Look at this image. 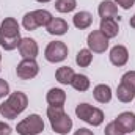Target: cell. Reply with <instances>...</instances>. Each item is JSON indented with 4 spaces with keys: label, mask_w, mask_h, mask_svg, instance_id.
Instances as JSON below:
<instances>
[{
    "label": "cell",
    "mask_w": 135,
    "mask_h": 135,
    "mask_svg": "<svg viewBox=\"0 0 135 135\" xmlns=\"http://www.w3.org/2000/svg\"><path fill=\"white\" fill-rule=\"evenodd\" d=\"M21 28L19 22L14 17H5L0 25V47L5 50H14L21 42Z\"/></svg>",
    "instance_id": "6da1fadb"
},
{
    "label": "cell",
    "mask_w": 135,
    "mask_h": 135,
    "mask_svg": "<svg viewBox=\"0 0 135 135\" xmlns=\"http://www.w3.org/2000/svg\"><path fill=\"white\" fill-rule=\"evenodd\" d=\"M28 105V98L22 91H14L8 96V99L0 104V115L6 119H14L21 115Z\"/></svg>",
    "instance_id": "7a4b0ae2"
},
{
    "label": "cell",
    "mask_w": 135,
    "mask_h": 135,
    "mask_svg": "<svg viewBox=\"0 0 135 135\" xmlns=\"http://www.w3.org/2000/svg\"><path fill=\"white\" fill-rule=\"evenodd\" d=\"M47 118L50 121L52 131L58 135H68L72 129V119L69 118L63 107H47Z\"/></svg>",
    "instance_id": "3957f363"
},
{
    "label": "cell",
    "mask_w": 135,
    "mask_h": 135,
    "mask_svg": "<svg viewBox=\"0 0 135 135\" xmlns=\"http://www.w3.org/2000/svg\"><path fill=\"white\" fill-rule=\"evenodd\" d=\"M52 14L47 9H35L27 13L22 17V27L28 32H33L38 27H47V24L52 21Z\"/></svg>",
    "instance_id": "277c9868"
},
{
    "label": "cell",
    "mask_w": 135,
    "mask_h": 135,
    "mask_svg": "<svg viewBox=\"0 0 135 135\" xmlns=\"http://www.w3.org/2000/svg\"><path fill=\"white\" fill-rule=\"evenodd\" d=\"M75 115H77L79 119H82V121H85V123H88L94 127L101 126L104 123V112L98 107H93V105L86 104V102L79 104L75 107Z\"/></svg>",
    "instance_id": "5b68a950"
},
{
    "label": "cell",
    "mask_w": 135,
    "mask_h": 135,
    "mask_svg": "<svg viewBox=\"0 0 135 135\" xmlns=\"http://www.w3.org/2000/svg\"><path fill=\"white\" fill-rule=\"evenodd\" d=\"M16 131L19 135H39L44 131V121L39 115H30L27 118H24L21 123H17Z\"/></svg>",
    "instance_id": "8992f818"
},
{
    "label": "cell",
    "mask_w": 135,
    "mask_h": 135,
    "mask_svg": "<svg viewBox=\"0 0 135 135\" xmlns=\"http://www.w3.org/2000/svg\"><path fill=\"white\" fill-rule=\"evenodd\" d=\"M68 52H69V49L63 41H52L47 44V47L44 50V57L49 63H61L66 60Z\"/></svg>",
    "instance_id": "52a82bcc"
},
{
    "label": "cell",
    "mask_w": 135,
    "mask_h": 135,
    "mask_svg": "<svg viewBox=\"0 0 135 135\" xmlns=\"http://www.w3.org/2000/svg\"><path fill=\"white\" fill-rule=\"evenodd\" d=\"M38 72H39V65H38L36 58H24L16 68V74L22 80L35 79L38 75Z\"/></svg>",
    "instance_id": "ba28073f"
},
{
    "label": "cell",
    "mask_w": 135,
    "mask_h": 135,
    "mask_svg": "<svg viewBox=\"0 0 135 135\" xmlns=\"http://www.w3.org/2000/svg\"><path fill=\"white\" fill-rule=\"evenodd\" d=\"M86 44L93 54H104L108 49V38H105L101 30H93L86 38Z\"/></svg>",
    "instance_id": "9c48e42d"
},
{
    "label": "cell",
    "mask_w": 135,
    "mask_h": 135,
    "mask_svg": "<svg viewBox=\"0 0 135 135\" xmlns=\"http://www.w3.org/2000/svg\"><path fill=\"white\" fill-rule=\"evenodd\" d=\"M17 49L22 58H36L39 54V46L33 38H22Z\"/></svg>",
    "instance_id": "30bf717a"
},
{
    "label": "cell",
    "mask_w": 135,
    "mask_h": 135,
    "mask_svg": "<svg viewBox=\"0 0 135 135\" xmlns=\"http://www.w3.org/2000/svg\"><path fill=\"white\" fill-rule=\"evenodd\" d=\"M110 61H112L113 66L116 68L124 66L129 61V50L124 46H119V44L112 47V50H110Z\"/></svg>",
    "instance_id": "8fae6325"
},
{
    "label": "cell",
    "mask_w": 135,
    "mask_h": 135,
    "mask_svg": "<svg viewBox=\"0 0 135 135\" xmlns=\"http://www.w3.org/2000/svg\"><path fill=\"white\" fill-rule=\"evenodd\" d=\"M116 124L121 127V131L124 134H131L135 132V115L132 112H123L116 116Z\"/></svg>",
    "instance_id": "7c38bea8"
},
{
    "label": "cell",
    "mask_w": 135,
    "mask_h": 135,
    "mask_svg": "<svg viewBox=\"0 0 135 135\" xmlns=\"http://www.w3.org/2000/svg\"><path fill=\"white\" fill-rule=\"evenodd\" d=\"M46 30H47V33L49 35L61 36V35H65L68 30H69V25H68L66 21L61 19V17H52V21L47 24Z\"/></svg>",
    "instance_id": "4fadbf2b"
},
{
    "label": "cell",
    "mask_w": 135,
    "mask_h": 135,
    "mask_svg": "<svg viewBox=\"0 0 135 135\" xmlns=\"http://www.w3.org/2000/svg\"><path fill=\"white\" fill-rule=\"evenodd\" d=\"M46 101L49 105L54 107H63L66 102V93L61 88H50L46 94Z\"/></svg>",
    "instance_id": "5bb4252c"
},
{
    "label": "cell",
    "mask_w": 135,
    "mask_h": 135,
    "mask_svg": "<svg viewBox=\"0 0 135 135\" xmlns=\"http://www.w3.org/2000/svg\"><path fill=\"white\" fill-rule=\"evenodd\" d=\"M98 13H99L101 19H115L118 16V6L112 0H104L98 8Z\"/></svg>",
    "instance_id": "9a60e30c"
},
{
    "label": "cell",
    "mask_w": 135,
    "mask_h": 135,
    "mask_svg": "<svg viewBox=\"0 0 135 135\" xmlns=\"http://www.w3.org/2000/svg\"><path fill=\"white\" fill-rule=\"evenodd\" d=\"M72 24L75 28L79 30H85V28H90L91 24H93V14L88 13V11H79L74 14L72 17Z\"/></svg>",
    "instance_id": "2e32d148"
},
{
    "label": "cell",
    "mask_w": 135,
    "mask_h": 135,
    "mask_svg": "<svg viewBox=\"0 0 135 135\" xmlns=\"http://www.w3.org/2000/svg\"><path fill=\"white\" fill-rule=\"evenodd\" d=\"M99 30L102 32V35L108 39L118 36L119 33V25L116 22V19H101V27Z\"/></svg>",
    "instance_id": "e0dca14e"
},
{
    "label": "cell",
    "mask_w": 135,
    "mask_h": 135,
    "mask_svg": "<svg viewBox=\"0 0 135 135\" xmlns=\"http://www.w3.org/2000/svg\"><path fill=\"white\" fill-rule=\"evenodd\" d=\"M93 98L99 104H108L112 101V88L105 83H99L93 90Z\"/></svg>",
    "instance_id": "ac0fdd59"
},
{
    "label": "cell",
    "mask_w": 135,
    "mask_h": 135,
    "mask_svg": "<svg viewBox=\"0 0 135 135\" xmlns=\"http://www.w3.org/2000/svg\"><path fill=\"white\" fill-rule=\"evenodd\" d=\"M74 75H75L74 69H72V68H69V66L58 68V69H57V72H55V79H57V82H60L61 85H71V82H72Z\"/></svg>",
    "instance_id": "d6986e66"
},
{
    "label": "cell",
    "mask_w": 135,
    "mask_h": 135,
    "mask_svg": "<svg viewBox=\"0 0 135 135\" xmlns=\"http://www.w3.org/2000/svg\"><path fill=\"white\" fill-rule=\"evenodd\" d=\"M90 85H91L90 79H88L86 75H83V74H75L74 79H72V82H71V86H72L75 91H80V93L88 91V90H90Z\"/></svg>",
    "instance_id": "ffe728a7"
},
{
    "label": "cell",
    "mask_w": 135,
    "mask_h": 135,
    "mask_svg": "<svg viewBox=\"0 0 135 135\" xmlns=\"http://www.w3.org/2000/svg\"><path fill=\"white\" fill-rule=\"evenodd\" d=\"M116 98H118V101L124 102V104L132 102L134 101V98H135V91L132 90V88H129V86L119 83L118 88H116Z\"/></svg>",
    "instance_id": "44dd1931"
},
{
    "label": "cell",
    "mask_w": 135,
    "mask_h": 135,
    "mask_svg": "<svg viewBox=\"0 0 135 135\" xmlns=\"http://www.w3.org/2000/svg\"><path fill=\"white\" fill-rule=\"evenodd\" d=\"M75 63L80 68H88L93 63V52L90 49H80L75 57Z\"/></svg>",
    "instance_id": "7402d4cb"
},
{
    "label": "cell",
    "mask_w": 135,
    "mask_h": 135,
    "mask_svg": "<svg viewBox=\"0 0 135 135\" xmlns=\"http://www.w3.org/2000/svg\"><path fill=\"white\" fill-rule=\"evenodd\" d=\"M54 6L58 13H71L77 8V0H55Z\"/></svg>",
    "instance_id": "603a6c76"
},
{
    "label": "cell",
    "mask_w": 135,
    "mask_h": 135,
    "mask_svg": "<svg viewBox=\"0 0 135 135\" xmlns=\"http://www.w3.org/2000/svg\"><path fill=\"white\" fill-rule=\"evenodd\" d=\"M121 83L126 85V86H129V88H132L135 91V71H127L126 74H123Z\"/></svg>",
    "instance_id": "cb8c5ba5"
},
{
    "label": "cell",
    "mask_w": 135,
    "mask_h": 135,
    "mask_svg": "<svg viewBox=\"0 0 135 135\" xmlns=\"http://www.w3.org/2000/svg\"><path fill=\"white\" fill-rule=\"evenodd\" d=\"M105 135H124V132L121 131V127L116 124V121H112L105 126V131H104Z\"/></svg>",
    "instance_id": "d4e9b609"
},
{
    "label": "cell",
    "mask_w": 135,
    "mask_h": 135,
    "mask_svg": "<svg viewBox=\"0 0 135 135\" xmlns=\"http://www.w3.org/2000/svg\"><path fill=\"white\" fill-rule=\"evenodd\" d=\"M5 96H9V85L5 79H0V99Z\"/></svg>",
    "instance_id": "484cf974"
},
{
    "label": "cell",
    "mask_w": 135,
    "mask_h": 135,
    "mask_svg": "<svg viewBox=\"0 0 135 135\" xmlns=\"http://www.w3.org/2000/svg\"><path fill=\"white\" fill-rule=\"evenodd\" d=\"M115 3H116V6H121L123 9H131L134 6L135 0H115Z\"/></svg>",
    "instance_id": "4316f807"
},
{
    "label": "cell",
    "mask_w": 135,
    "mask_h": 135,
    "mask_svg": "<svg viewBox=\"0 0 135 135\" xmlns=\"http://www.w3.org/2000/svg\"><path fill=\"white\" fill-rule=\"evenodd\" d=\"M11 126H8L6 123L0 121V135H11Z\"/></svg>",
    "instance_id": "83f0119b"
},
{
    "label": "cell",
    "mask_w": 135,
    "mask_h": 135,
    "mask_svg": "<svg viewBox=\"0 0 135 135\" xmlns=\"http://www.w3.org/2000/svg\"><path fill=\"white\" fill-rule=\"evenodd\" d=\"M74 135H94L93 134V131H90V129H86V127H80V129H77Z\"/></svg>",
    "instance_id": "f1b7e54d"
},
{
    "label": "cell",
    "mask_w": 135,
    "mask_h": 135,
    "mask_svg": "<svg viewBox=\"0 0 135 135\" xmlns=\"http://www.w3.org/2000/svg\"><path fill=\"white\" fill-rule=\"evenodd\" d=\"M129 25H131L132 28H135V14L131 17V21H129Z\"/></svg>",
    "instance_id": "f546056e"
},
{
    "label": "cell",
    "mask_w": 135,
    "mask_h": 135,
    "mask_svg": "<svg viewBox=\"0 0 135 135\" xmlns=\"http://www.w3.org/2000/svg\"><path fill=\"white\" fill-rule=\"evenodd\" d=\"M38 3H49V2H52V0H36Z\"/></svg>",
    "instance_id": "4dcf8cb0"
},
{
    "label": "cell",
    "mask_w": 135,
    "mask_h": 135,
    "mask_svg": "<svg viewBox=\"0 0 135 135\" xmlns=\"http://www.w3.org/2000/svg\"><path fill=\"white\" fill-rule=\"evenodd\" d=\"M0 61H2V52H0Z\"/></svg>",
    "instance_id": "1f68e13d"
},
{
    "label": "cell",
    "mask_w": 135,
    "mask_h": 135,
    "mask_svg": "<svg viewBox=\"0 0 135 135\" xmlns=\"http://www.w3.org/2000/svg\"><path fill=\"white\" fill-rule=\"evenodd\" d=\"M0 71H2V68H0Z\"/></svg>",
    "instance_id": "d6a6232c"
}]
</instances>
